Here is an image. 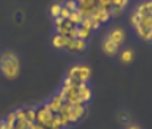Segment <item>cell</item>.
I'll list each match as a JSON object with an SVG mask.
<instances>
[{
    "instance_id": "cell-10",
    "label": "cell",
    "mask_w": 152,
    "mask_h": 129,
    "mask_svg": "<svg viewBox=\"0 0 152 129\" xmlns=\"http://www.w3.org/2000/svg\"><path fill=\"white\" fill-rule=\"evenodd\" d=\"M0 129H9L7 128V125L4 123V120H0Z\"/></svg>"
},
{
    "instance_id": "cell-11",
    "label": "cell",
    "mask_w": 152,
    "mask_h": 129,
    "mask_svg": "<svg viewBox=\"0 0 152 129\" xmlns=\"http://www.w3.org/2000/svg\"><path fill=\"white\" fill-rule=\"evenodd\" d=\"M126 129H140V128H139V126H136V125H129Z\"/></svg>"
},
{
    "instance_id": "cell-8",
    "label": "cell",
    "mask_w": 152,
    "mask_h": 129,
    "mask_svg": "<svg viewBox=\"0 0 152 129\" xmlns=\"http://www.w3.org/2000/svg\"><path fill=\"white\" fill-rule=\"evenodd\" d=\"M120 60H121L123 63H130V62L133 60V52L132 50H129V49L123 50L121 55H120Z\"/></svg>"
},
{
    "instance_id": "cell-4",
    "label": "cell",
    "mask_w": 152,
    "mask_h": 129,
    "mask_svg": "<svg viewBox=\"0 0 152 129\" xmlns=\"http://www.w3.org/2000/svg\"><path fill=\"white\" fill-rule=\"evenodd\" d=\"M67 78L79 81V82H88L89 78H91V69L85 65H76L73 68H70Z\"/></svg>"
},
{
    "instance_id": "cell-6",
    "label": "cell",
    "mask_w": 152,
    "mask_h": 129,
    "mask_svg": "<svg viewBox=\"0 0 152 129\" xmlns=\"http://www.w3.org/2000/svg\"><path fill=\"white\" fill-rule=\"evenodd\" d=\"M129 0H111V18L118 16L123 13V10L126 9Z\"/></svg>"
},
{
    "instance_id": "cell-7",
    "label": "cell",
    "mask_w": 152,
    "mask_h": 129,
    "mask_svg": "<svg viewBox=\"0 0 152 129\" xmlns=\"http://www.w3.org/2000/svg\"><path fill=\"white\" fill-rule=\"evenodd\" d=\"M118 49H120V47H117L111 41H108V40L104 38V41H102V52L107 56H115L118 53Z\"/></svg>"
},
{
    "instance_id": "cell-3",
    "label": "cell",
    "mask_w": 152,
    "mask_h": 129,
    "mask_svg": "<svg viewBox=\"0 0 152 129\" xmlns=\"http://www.w3.org/2000/svg\"><path fill=\"white\" fill-rule=\"evenodd\" d=\"M20 71V63L16 53L4 52L0 55V72L6 79H15Z\"/></svg>"
},
{
    "instance_id": "cell-2",
    "label": "cell",
    "mask_w": 152,
    "mask_h": 129,
    "mask_svg": "<svg viewBox=\"0 0 152 129\" xmlns=\"http://www.w3.org/2000/svg\"><path fill=\"white\" fill-rule=\"evenodd\" d=\"M60 94L69 104H86L91 100V88L86 82H79L75 79H70L66 76L63 87L60 90Z\"/></svg>"
},
{
    "instance_id": "cell-9",
    "label": "cell",
    "mask_w": 152,
    "mask_h": 129,
    "mask_svg": "<svg viewBox=\"0 0 152 129\" xmlns=\"http://www.w3.org/2000/svg\"><path fill=\"white\" fill-rule=\"evenodd\" d=\"M60 9H61V4H60V3H54V4L51 6V16H53V18H57V16L60 15Z\"/></svg>"
},
{
    "instance_id": "cell-5",
    "label": "cell",
    "mask_w": 152,
    "mask_h": 129,
    "mask_svg": "<svg viewBox=\"0 0 152 129\" xmlns=\"http://www.w3.org/2000/svg\"><path fill=\"white\" fill-rule=\"evenodd\" d=\"M124 38H126V32H124L121 28L115 27V28H113V29H110V31H108V34H107L105 40L111 41V43H113V44H115L117 47H120V46L123 44Z\"/></svg>"
},
{
    "instance_id": "cell-1",
    "label": "cell",
    "mask_w": 152,
    "mask_h": 129,
    "mask_svg": "<svg viewBox=\"0 0 152 129\" xmlns=\"http://www.w3.org/2000/svg\"><path fill=\"white\" fill-rule=\"evenodd\" d=\"M130 24L134 34L140 40L152 43V0L137 4L130 15Z\"/></svg>"
}]
</instances>
